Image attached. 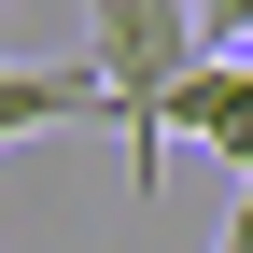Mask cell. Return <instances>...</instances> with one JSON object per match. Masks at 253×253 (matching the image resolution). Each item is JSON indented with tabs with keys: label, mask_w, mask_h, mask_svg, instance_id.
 I'll return each mask as SVG.
<instances>
[{
	"label": "cell",
	"mask_w": 253,
	"mask_h": 253,
	"mask_svg": "<svg viewBox=\"0 0 253 253\" xmlns=\"http://www.w3.org/2000/svg\"><path fill=\"white\" fill-rule=\"evenodd\" d=\"M183 71H197V28H183V0H84V84L113 99V126H141Z\"/></svg>",
	"instance_id": "obj_1"
},
{
	"label": "cell",
	"mask_w": 253,
	"mask_h": 253,
	"mask_svg": "<svg viewBox=\"0 0 253 253\" xmlns=\"http://www.w3.org/2000/svg\"><path fill=\"white\" fill-rule=\"evenodd\" d=\"M169 141H211L225 169H253V84H239V56H197L169 99L126 126V155H141V211H155V169H169Z\"/></svg>",
	"instance_id": "obj_2"
},
{
	"label": "cell",
	"mask_w": 253,
	"mask_h": 253,
	"mask_svg": "<svg viewBox=\"0 0 253 253\" xmlns=\"http://www.w3.org/2000/svg\"><path fill=\"white\" fill-rule=\"evenodd\" d=\"M113 99L84 84V56L71 71H28V56H0V141H42V126H99Z\"/></svg>",
	"instance_id": "obj_3"
},
{
	"label": "cell",
	"mask_w": 253,
	"mask_h": 253,
	"mask_svg": "<svg viewBox=\"0 0 253 253\" xmlns=\"http://www.w3.org/2000/svg\"><path fill=\"white\" fill-rule=\"evenodd\" d=\"M239 84H253V42H239Z\"/></svg>",
	"instance_id": "obj_4"
},
{
	"label": "cell",
	"mask_w": 253,
	"mask_h": 253,
	"mask_svg": "<svg viewBox=\"0 0 253 253\" xmlns=\"http://www.w3.org/2000/svg\"><path fill=\"white\" fill-rule=\"evenodd\" d=\"M0 14H14V0H0Z\"/></svg>",
	"instance_id": "obj_5"
}]
</instances>
